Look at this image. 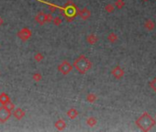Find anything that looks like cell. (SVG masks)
I'll list each match as a JSON object with an SVG mask.
<instances>
[{
    "instance_id": "ac0fdd59",
    "label": "cell",
    "mask_w": 156,
    "mask_h": 132,
    "mask_svg": "<svg viewBox=\"0 0 156 132\" xmlns=\"http://www.w3.org/2000/svg\"><path fill=\"white\" fill-rule=\"evenodd\" d=\"M97 99V96L95 95V94H88L86 96V100L90 103H94Z\"/></svg>"
},
{
    "instance_id": "8992f818",
    "label": "cell",
    "mask_w": 156,
    "mask_h": 132,
    "mask_svg": "<svg viewBox=\"0 0 156 132\" xmlns=\"http://www.w3.org/2000/svg\"><path fill=\"white\" fill-rule=\"evenodd\" d=\"M32 35L31 30L29 29V28H23L20 31H18L17 36L18 39H20L22 41H27L30 39V37Z\"/></svg>"
},
{
    "instance_id": "484cf974",
    "label": "cell",
    "mask_w": 156,
    "mask_h": 132,
    "mask_svg": "<svg viewBox=\"0 0 156 132\" xmlns=\"http://www.w3.org/2000/svg\"><path fill=\"white\" fill-rule=\"evenodd\" d=\"M3 23H4V20H3V18L0 17V26H2L3 25Z\"/></svg>"
},
{
    "instance_id": "e0dca14e",
    "label": "cell",
    "mask_w": 156,
    "mask_h": 132,
    "mask_svg": "<svg viewBox=\"0 0 156 132\" xmlns=\"http://www.w3.org/2000/svg\"><path fill=\"white\" fill-rule=\"evenodd\" d=\"M118 35L117 34H115L114 32H111L109 35L107 36V40H109L111 43H114V42H116L117 40H118Z\"/></svg>"
},
{
    "instance_id": "d6986e66",
    "label": "cell",
    "mask_w": 156,
    "mask_h": 132,
    "mask_svg": "<svg viewBox=\"0 0 156 132\" xmlns=\"http://www.w3.org/2000/svg\"><path fill=\"white\" fill-rule=\"evenodd\" d=\"M43 59H44V56H43V54L41 53H37L34 55V60H35V62H37V63L41 62V61L43 60Z\"/></svg>"
},
{
    "instance_id": "44dd1931",
    "label": "cell",
    "mask_w": 156,
    "mask_h": 132,
    "mask_svg": "<svg viewBox=\"0 0 156 132\" xmlns=\"http://www.w3.org/2000/svg\"><path fill=\"white\" fill-rule=\"evenodd\" d=\"M124 6H125V2L123 1V0H116V2H115V7H116L117 8L121 9Z\"/></svg>"
},
{
    "instance_id": "5b68a950",
    "label": "cell",
    "mask_w": 156,
    "mask_h": 132,
    "mask_svg": "<svg viewBox=\"0 0 156 132\" xmlns=\"http://www.w3.org/2000/svg\"><path fill=\"white\" fill-rule=\"evenodd\" d=\"M11 115H12L11 110L7 109L5 106H0V123H6L10 119Z\"/></svg>"
},
{
    "instance_id": "9a60e30c",
    "label": "cell",
    "mask_w": 156,
    "mask_h": 132,
    "mask_svg": "<svg viewBox=\"0 0 156 132\" xmlns=\"http://www.w3.org/2000/svg\"><path fill=\"white\" fill-rule=\"evenodd\" d=\"M97 123V120L96 117H88V119H86V124L89 126V127H94V126H96Z\"/></svg>"
},
{
    "instance_id": "5bb4252c",
    "label": "cell",
    "mask_w": 156,
    "mask_h": 132,
    "mask_svg": "<svg viewBox=\"0 0 156 132\" xmlns=\"http://www.w3.org/2000/svg\"><path fill=\"white\" fill-rule=\"evenodd\" d=\"M97 40H98V38H97V35H95V34H90V35H88L86 37V41L91 45L96 44L97 42Z\"/></svg>"
},
{
    "instance_id": "ffe728a7",
    "label": "cell",
    "mask_w": 156,
    "mask_h": 132,
    "mask_svg": "<svg viewBox=\"0 0 156 132\" xmlns=\"http://www.w3.org/2000/svg\"><path fill=\"white\" fill-rule=\"evenodd\" d=\"M105 10L108 13H112L113 11L115 10V6L114 5H112V4H107L106 5V7H105Z\"/></svg>"
},
{
    "instance_id": "9c48e42d",
    "label": "cell",
    "mask_w": 156,
    "mask_h": 132,
    "mask_svg": "<svg viewBox=\"0 0 156 132\" xmlns=\"http://www.w3.org/2000/svg\"><path fill=\"white\" fill-rule=\"evenodd\" d=\"M77 15L82 18L83 20H86L91 17V12L88 10L86 7L83 8L82 10H78Z\"/></svg>"
},
{
    "instance_id": "4316f807",
    "label": "cell",
    "mask_w": 156,
    "mask_h": 132,
    "mask_svg": "<svg viewBox=\"0 0 156 132\" xmlns=\"http://www.w3.org/2000/svg\"><path fill=\"white\" fill-rule=\"evenodd\" d=\"M143 1H148V0H143Z\"/></svg>"
},
{
    "instance_id": "4fadbf2b",
    "label": "cell",
    "mask_w": 156,
    "mask_h": 132,
    "mask_svg": "<svg viewBox=\"0 0 156 132\" xmlns=\"http://www.w3.org/2000/svg\"><path fill=\"white\" fill-rule=\"evenodd\" d=\"M79 115V112L75 109V108H70V109L67 111V116L69 117L70 119H76Z\"/></svg>"
},
{
    "instance_id": "52a82bcc",
    "label": "cell",
    "mask_w": 156,
    "mask_h": 132,
    "mask_svg": "<svg viewBox=\"0 0 156 132\" xmlns=\"http://www.w3.org/2000/svg\"><path fill=\"white\" fill-rule=\"evenodd\" d=\"M73 65L71 64L67 61H63V62L58 66V71L60 73H62L63 75H67L69 73L72 72Z\"/></svg>"
},
{
    "instance_id": "cb8c5ba5",
    "label": "cell",
    "mask_w": 156,
    "mask_h": 132,
    "mask_svg": "<svg viewBox=\"0 0 156 132\" xmlns=\"http://www.w3.org/2000/svg\"><path fill=\"white\" fill-rule=\"evenodd\" d=\"M5 106H6L7 109H9V110H14L15 109V105H14V104L10 101V102H8V103H7L6 105H4Z\"/></svg>"
},
{
    "instance_id": "7402d4cb",
    "label": "cell",
    "mask_w": 156,
    "mask_h": 132,
    "mask_svg": "<svg viewBox=\"0 0 156 132\" xmlns=\"http://www.w3.org/2000/svg\"><path fill=\"white\" fill-rule=\"evenodd\" d=\"M32 79H33V81H35V82H41V79H42V76H41V73H36L32 75Z\"/></svg>"
},
{
    "instance_id": "7c38bea8",
    "label": "cell",
    "mask_w": 156,
    "mask_h": 132,
    "mask_svg": "<svg viewBox=\"0 0 156 132\" xmlns=\"http://www.w3.org/2000/svg\"><path fill=\"white\" fill-rule=\"evenodd\" d=\"M8 102H10V97H9L7 94H6V93L0 94V104H1L2 106H4Z\"/></svg>"
},
{
    "instance_id": "6da1fadb",
    "label": "cell",
    "mask_w": 156,
    "mask_h": 132,
    "mask_svg": "<svg viewBox=\"0 0 156 132\" xmlns=\"http://www.w3.org/2000/svg\"><path fill=\"white\" fill-rule=\"evenodd\" d=\"M55 7L60 9V11L62 12V15L67 22H72L75 18V17L77 16L79 10L76 5H74L72 0H68L67 3L63 7H59L57 5H55Z\"/></svg>"
},
{
    "instance_id": "3957f363",
    "label": "cell",
    "mask_w": 156,
    "mask_h": 132,
    "mask_svg": "<svg viewBox=\"0 0 156 132\" xmlns=\"http://www.w3.org/2000/svg\"><path fill=\"white\" fill-rule=\"evenodd\" d=\"M155 120L151 117L147 112L143 113L138 119L136 120V125L143 131H148L155 125Z\"/></svg>"
},
{
    "instance_id": "d4e9b609",
    "label": "cell",
    "mask_w": 156,
    "mask_h": 132,
    "mask_svg": "<svg viewBox=\"0 0 156 132\" xmlns=\"http://www.w3.org/2000/svg\"><path fill=\"white\" fill-rule=\"evenodd\" d=\"M150 86H151V87H153V89L156 92V77L153 80L152 82H151Z\"/></svg>"
},
{
    "instance_id": "7a4b0ae2",
    "label": "cell",
    "mask_w": 156,
    "mask_h": 132,
    "mask_svg": "<svg viewBox=\"0 0 156 132\" xmlns=\"http://www.w3.org/2000/svg\"><path fill=\"white\" fill-rule=\"evenodd\" d=\"M73 67L76 69V71L81 74H84L87 71H89L92 67V63L90 60L86 58L84 55H80L79 57L74 61L73 63Z\"/></svg>"
},
{
    "instance_id": "277c9868",
    "label": "cell",
    "mask_w": 156,
    "mask_h": 132,
    "mask_svg": "<svg viewBox=\"0 0 156 132\" xmlns=\"http://www.w3.org/2000/svg\"><path fill=\"white\" fill-rule=\"evenodd\" d=\"M53 20V17L51 14H45L44 12H39L35 16V21L40 25H43L45 23L51 22Z\"/></svg>"
},
{
    "instance_id": "603a6c76",
    "label": "cell",
    "mask_w": 156,
    "mask_h": 132,
    "mask_svg": "<svg viewBox=\"0 0 156 132\" xmlns=\"http://www.w3.org/2000/svg\"><path fill=\"white\" fill-rule=\"evenodd\" d=\"M53 24L55 26H60L61 24H62L63 20H62V18H61L60 17H56V18H54L53 20Z\"/></svg>"
},
{
    "instance_id": "30bf717a",
    "label": "cell",
    "mask_w": 156,
    "mask_h": 132,
    "mask_svg": "<svg viewBox=\"0 0 156 132\" xmlns=\"http://www.w3.org/2000/svg\"><path fill=\"white\" fill-rule=\"evenodd\" d=\"M25 115H26V113H25V111L22 109V108H16V109H14V111H13V116L16 117V119H18V120H20V119H22L23 117H25Z\"/></svg>"
},
{
    "instance_id": "ba28073f",
    "label": "cell",
    "mask_w": 156,
    "mask_h": 132,
    "mask_svg": "<svg viewBox=\"0 0 156 132\" xmlns=\"http://www.w3.org/2000/svg\"><path fill=\"white\" fill-rule=\"evenodd\" d=\"M111 73L112 75L114 76L116 79H121L122 77H123V75H124V70L122 69L120 66H116V67L113 69L111 71Z\"/></svg>"
},
{
    "instance_id": "2e32d148",
    "label": "cell",
    "mask_w": 156,
    "mask_h": 132,
    "mask_svg": "<svg viewBox=\"0 0 156 132\" xmlns=\"http://www.w3.org/2000/svg\"><path fill=\"white\" fill-rule=\"evenodd\" d=\"M144 27H145L148 30H153L154 29V27H155V24H154V22H153V20H149L146 21Z\"/></svg>"
},
{
    "instance_id": "8fae6325",
    "label": "cell",
    "mask_w": 156,
    "mask_h": 132,
    "mask_svg": "<svg viewBox=\"0 0 156 132\" xmlns=\"http://www.w3.org/2000/svg\"><path fill=\"white\" fill-rule=\"evenodd\" d=\"M66 126H67V125H66L65 121H64L63 119H58V120L54 123L55 129H58V130H60V131L63 130V129L66 128Z\"/></svg>"
}]
</instances>
